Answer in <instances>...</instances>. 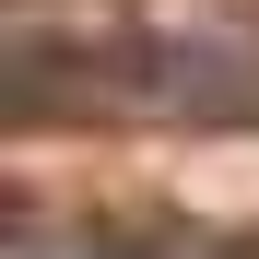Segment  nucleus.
Returning <instances> with one entry per match:
<instances>
[{
    "mask_svg": "<svg viewBox=\"0 0 259 259\" xmlns=\"http://www.w3.org/2000/svg\"><path fill=\"white\" fill-rule=\"evenodd\" d=\"M95 82L118 106H153V118H236V106H259V59L247 48H200V35H142Z\"/></svg>",
    "mask_w": 259,
    "mask_h": 259,
    "instance_id": "1",
    "label": "nucleus"
}]
</instances>
